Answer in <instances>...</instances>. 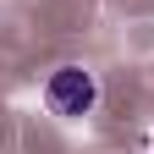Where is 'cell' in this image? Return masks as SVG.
I'll list each match as a JSON object with an SVG mask.
<instances>
[{
	"instance_id": "1",
	"label": "cell",
	"mask_w": 154,
	"mask_h": 154,
	"mask_svg": "<svg viewBox=\"0 0 154 154\" xmlns=\"http://www.w3.org/2000/svg\"><path fill=\"white\" fill-rule=\"evenodd\" d=\"M44 105H50V116L77 121V116H88L94 105H99V77H94L88 66H77V61L55 66V72L44 77Z\"/></svg>"
}]
</instances>
